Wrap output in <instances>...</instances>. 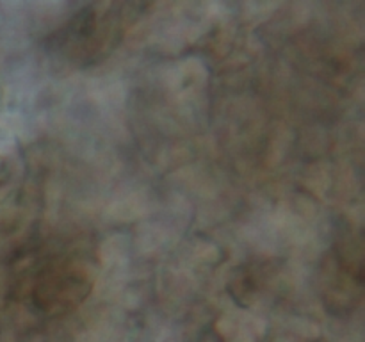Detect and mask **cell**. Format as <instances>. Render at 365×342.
Masks as SVG:
<instances>
[{
    "label": "cell",
    "mask_w": 365,
    "mask_h": 342,
    "mask_svg": "<svg viewBox=\"0 0 365 342\" xmlns=\"http://www.w3.org/2000/svg\"><path fill=\"white\" fill-rule=\"evenodd\" d=\"M24 274V294L32 309L45 316H61L81 305L91 284L81 271L53 256L38 259Z\"/></svg>",
    "instance_id": "7a4b0ae2"
},
{
    "label": "cell",
    "mask_w": 365,
    "mask_h": 342,
    "mask_svg": "<svg viewBox=\"0 0 365 342\" xmlns=\"http://www.w3.org/2000/svg\"><path fill=\"white\" fill-rule=\"evenodd\" d=\"M139 7L135 4H89L50 36V50L77 66L96 64L120 45Z\"/></svg>",
    "instance_id": "6da1fadb"
}]
</instances>
